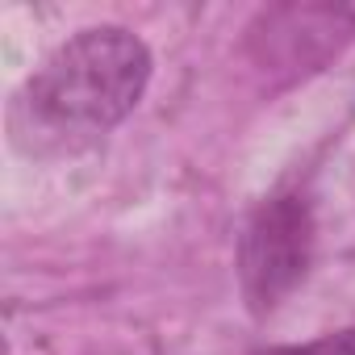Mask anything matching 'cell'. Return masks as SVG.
<instances>
[{
    "instance_id": "cell-1",
    "label": "cell",
    "mask_w": 355,
    "mask_h": 355,
    "mask_svg": "<svg viewBox=\"0 0 355 355\" xmlns=\"http://www.w3.org/2000/svg\"><path fill=\"white\" fill-rule=\"evenodd\" d=\"M150 76L155 55L134 30H76L13 92L9 138L26 155H71L92 146L142 105Z\"/></svg>"
},
{
    "instance_id": "cell-2",
    "label": "cell",
    "mask_w": 355,
    "mask_h": 355,
    "mask_svg": "<svg viewBox=\"0 0 355 355\" xmlns=\"http://www.w3.org/2000/svg\"><path fill=\"white\" fill-rule=\"evenodd\" d=\"M318 251L313 201L301 189H280L255 205L239 239V288L255 318L276 313L309 276Z\"/></svg>"
},
{
    "instance_id": "cell-3",
    "label": "cell",
    "mask_w": 355,
    "mask_h": 355,
    "mask_svg": "<svg viewBox=\"0 0 355 355\" xmlns=\"http://www.w3.org/2000/svg\"><path fill=\"white\" fill-rule=\"evenodd\" d=\"M355 38V9L347 5H309V9H272L251 26V46L263 42L259 63L268 67H297L301 63V42L313 46L318 63L338 55L343 42Z\"/></svg>"
},
{
    "instance_id": "cell-4",
    "label": "cell",
    "mask_w": 355,
    "mask_h": 355,
    "mask_svg": "<svg viewBox=\"0 0 355 355\" xmlns=\"http://www.w3.org/2000/svg\"><path fill=\"white\" fill-rule=\"evenodd\" d=\"M251 355H355V326L343 330H326L318 338L305 343H276V347H259Z\"/></svg>"
}]
</instances>
